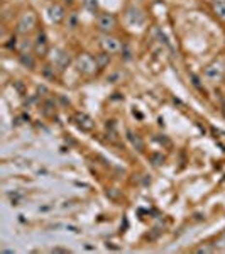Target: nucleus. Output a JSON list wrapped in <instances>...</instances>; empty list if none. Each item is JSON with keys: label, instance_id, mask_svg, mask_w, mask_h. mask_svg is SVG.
I'll list each match as a JSON object with an SVG mask.
<instances>
[{"label": "nucleus", "instance_id": "f8f14e48", "mask_svg": "<svg viewBox=\"0 0 225 254\" xmlns=\"http://www.w3.org/2000/svg\"><path fill=\"white\" fill-rule=\"evenodd\" d=\"M108 61H110V56H108V53H105V51H104V54H100V56H97L98 68H104V66H107V64H108Z\"/></svg>", "mask_w": 225, "mask_h": 254}, {"label": "nucleus", "instance_id": "1a4fd4ad", "mask_svg": "<svg viewBox=\"0 0 225 254\" xmlns=\"http://www.w3.org/2000/svg\"><path fill=\"white\" fill-rule=\"evenodd\" d=\"M212 7L213 12L217 14V17L225 20V0H212Z\"/></svg>", "mask_w": 225, "mask_h": 254}, {"label": "nucleus", "instance_id": "f3484780", "mask_svg": "<svg viewBox=\"0 0 225 254\" xmlns=\"http://www.w3.org/2000/svg\"><path fill=\"white\" fill-rule=\"evenodd\" d=\"M64 2H66L68 5H71V3H73V0H64Z\"/></svg>", "mask_w": 225, "mask_h": 254}, {"label": "nucleus", "instance_id": "a211bd4d", "mask_svg": "<svg viewBox=\"0 0 225 254\" xmlns=\"http://www.w3.org/2000/svg\"><path fill=\"white\" fill-rule=\"evenodd\" d=\"M224 241H225V232H224Z\"/></svg>", "mask_w": 225, "mask_h": 254}, {"label": "nucleus", "instance_id": "ddd939ff", "mask_svg": "<svg viewBox=\"0 0 225 254\" xmlns=\"http://www.w3.org/2000/svg\"><path fill=\"white\" fill-rule=\"evenodd\" d=\"M131 141H132V144H134V146H137V149L139 151H142V147H144V143H142V141L141 139H139V137L137 136H132V134H131Z\"/></svg>", "mask_w": 225, "mask_h": 254}, {"label": "nucleus", "instance_id": "9d476101", "mask_svg": "<svg viewBox=\"0 0 225 254\" xmlns=\"http://www.w3.org/2000/svg\"><path fill=\"white\" fill-rule=\"evenodd\" d=\"M19 60H20V63H22L24 66H27V68H34V64H36V61H34V58H32V54L30 53H20Z\"/></svg>", "mask_w": 225, "mask_h": 254}, {"label": "nucleus", "instance_id": "dca6fc26", "mask_svg": "<svg viewBox=\"0 0 225 254\" xmlns=\"http://www.w3.org/2000/svg\"><path fill=\"white\" fill-rule=\"evenodd\" d=\"M53 253H70L68 249H61V248H54L53 249Z\"/></svg>", "mask_w": 225, "mask_h": 254}, {"label": "nucleus", "instance_id": "f257e3e1", "mask_svg": "<svg viewBox=\"0 0 225 254\" xmlns=\"http://www.w3.org/2000/svg\"><path fill=\"white\" fill-rule=\"evenodd\" d=\"M76 66H78V71H81L83 75L95 73V71H97V68H98L97 58H93L91 54H88V53H83V54H80V56H78Z\"/></svg>", "mask_w": 225, "mask_h": 254}, {"label": "nucleus", "instance_id": "20e7f679", "mask_svg": "<svg viewBox=\"0 0 225 254\" xmlns=\"http://www.w3.org/2000/svg\"><path fill=\"white\" fill-rule=\"evenodd\" d=\"M97 26L104 32H110V31H114L117 27V17L110 12H104L97 17Z\"/></svg>", "mask_w": 225, "mask_h": 254}, {"label": "nucleus", "instance_id": "4468645a", "mask_svg": "<svg viewBox=\"0 0 225 254\" xmlns=\"http://www.w3.org/2000/svg\"><path fill=\"white\" fill-rule=\"evenodd\" d=\"M215 251V248H209V246H203V248H198L196 249V253L202 254V253H213Z\"/></svg>", "mask_w": 225, "mask_h": 254}, {"label": "nucleus", "instance_id": "39448f33", "mask_svg": "<svg viewBox=\"0 0 225 254\" xmlns=\"http://www.w3.org/2000/svg\"><path fill=\"white\" fill-rule=\"evenodd\" d=\"M47 17H49V20L51 22H54V24L63 22L64 17H66L64 7L60 5V3H51V5L47 7Z\"/></svg>", "mask_w": 225, "mask_h": 254}, {"label": "nucleus", "instance_id": "6e6552de", "mask_svg": "<svg viewBox=\"0 0 225 254\" xmlns=\"http://www.w3.org/2000/svg\"><path fill=\"white\" fill-rule=\"evenodd\" d=\"M76 121H78V126L85 130H91L95 127V122L91 121V117H88L87 114H76Z\"/></svg>", "mask_w": 225, "mask_h": 254}, {"label": "nucleus", "instance_id": "f03ea898", "mask_svg": "<svg viewBox=\"0 0 225 254\" xmlns=\"http://www.w3.org/2000/svg\"><path fill=\"white\" fill-rule=\"evenodd\" d=\"M37 19L34 16V12H26L20 16L19 22H17V32L19 34H29L36 29Z\"/></svg>", "mask_w": 225, "mask_h": 254}, {"label": "nucleus", "instance_id": "0eeeda50", "mask_svg": "<svg viewBox=\"0 0 225 254\" xmlns=\"http://www.w3.org/2000/svg\"><path fill=\"white\" fill-rule=\"evenodd\" d=\"M224 75V68H222V63H212L205 68V77L212 81H217L220 80Z\"/></svg>", "mask_w": 225, "mask_h": 254}, {"label": "nucleus", "instance_id": "9b49d317", "mask_svg": "<svg viewBox=\"0 0 225 254\" xmlns=\"http://www.w3.org/2000/svg\"><path fill=\"white\" fill-rule=\"evenodd\" d=\"M83 5L88 12H97L98 9V0H83Z\"/></svg>", "mask_w": 225, "mask_h": 254}, {"label": "nucleus", "instance_id": "7ed1b4c3", "mask_svg": "<svg viewBox=\"0 0 225 254\" xmlns=\"http://www.w3.org/2000/svg\"><path fill=\"white\" fill-rule=\"evenodd\" d=\"M100 44H102V49L105 51V53H108V54H117V53H120L122 51V41L119 39V37H114V36H104L102 37V41H100Z\"/></svg>", "mask_w": 225, "mask_h": 254}, {"label": "nucleus", "instance_id": "2eb2a0df", "mask_svg": "<svg viewBox=\"0 0 225 254\" xmlns=\"http://www.w3.org/2000/svg\"><path fill=\"white\" fill-rule=\"evenodd\" d=\"M152 159H154V164H161L163 161H165V156H163V154H154V156H152Z\"/></svg>", "mask_w": 225, "mask_h": 254}, {"label": "nucleus", "instance_id": "423d86ee", "mask_svg": "<svg viewBox=\"0 0 225 254\" xmlns=\"http://www.w3.org/2000/svg\"><path fill=\"white\" fill-rule=\"evenodd\" d=\"M34 51H36L37 56H46L49 53V43H47V37H46V32H37V37H36V43H34Z\"/></svg>", "mask_w": 225, "mask_h": 254}]
</instances>
